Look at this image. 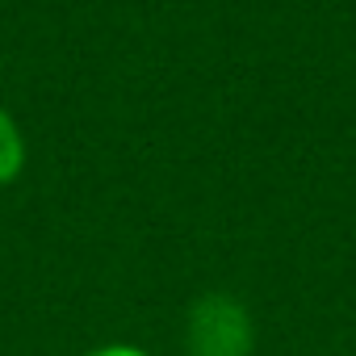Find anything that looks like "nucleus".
I'll use <instances>...</instances> for the list:
<instances>
[{"mask_svg":"<svg viewBox=\"0 0 356 356\" xmlns=\"http://www.w3.org/2000/svg\"><path fill=\"white\" fill-rule=\"evenodd\" d=\"M84 356H147V352L130 348V343H109V348H97V352H84Z\"/></svg>","mask_w":356,"mask_h":356,"instance_id":"nucleus-3","label":"nucleus"},{"mask_svg":"<svg viewBox=\"0 0 356 356\" xmlns=\"http://www.w3.org/2000/svg\"><path fill=\"white\" fill-rule=\"evenodd\" d=\"M26 168V143H22V130L17 122L9 118V109L0 105V185L17 181V172Z\"/></svg>","mask_w":356,"mask_h":356,"instance_id":"nucleus-2","label":"nucleus"},{"mask_svg":"<svg viewBox=\"0 0 356 356\" xmlns=\"http://www.w3.org/2000/svg\"><path fill=\"white\" fill-rule=\"evenodd\" d=\"M189 356H252V318L243 302L227 293H206L189 310Z\"/></svg>","mask_w":356,"mask_h":356,"instance_id":"nucleus-1","label":"nucleus"}]
</instances>
